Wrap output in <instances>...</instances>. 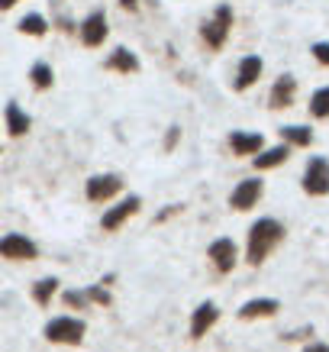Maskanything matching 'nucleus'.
<instances>
[{
  "instance_id": "f257e3e1",
  "label": "nucleus",
  "mask_w": 329,
  "mask_h": 352,
  "mask_svg": "<svg viewBox=\"0 0 329 352\" xmlns=\"http://www.w3.org/2000/svg\"><path fill=\"white\" fill-rule=\"evenodd\" d=\"M281 239H284V226L277 223V220H258V223H252V230H249L245 258H249L252 265H262Z\"/></svg>"
},
{
  "instance_id": "f03ea898",
  "label": "nucleus",
  "mask_w": 329,
  "mask_h": 352,
  "mask_svg": "<svg viewBox=\"0 0 329 352\" xmlns=\"http://www.w3.org/2000/svg\"><path fill=\"white\" fill-rule=\"evenodd\" d=\"M84 320H75V317H55V320L45 323V340L49 342H62V346H78L84 340Z\"/></svg>"
},
{
  "instance_id": "7ed1b4c3",
  "label": "nucleus",
  "mask_w": 329,
  "mask_h": 352,
  "mask_svg": "<svg viewBox=\"0 0 329 352\" xmlns=\"http://www.w3.org/2000/svg\"><path fill=\"white\" fill-rule=\"evenodd\" d=\"M0 256L13 258V262H30V258L39 256V249H36V243H30L26 236L10 233V236H3V239H0Z\"/></svg>"
},
{
  "instance_id": "20e7f679",
  "label": "nucleus",
  "mask_w": 329,
  "mask_h": 352,
  "mask_svg": "<svg viewBox=\"0 0 329 352\" xmlns=\"http://www.w3.org/2000/svg\"><path fill=\"white\" fill-rule=\"evenodd\" d=\"M229 26H233V10H229V7H216L213 20L203 26V39H207V45H210V49H220V45L226 43Z\"/></svg>"
},
{
  "instance_id": "39448f33",
  "label": "nucleus",
  "mask_w": 329,
  "mask_h": 352,
  "mask_svg": "<svg viewBox=\"0 0 329 352\" xmlns=\"http://www.w3.org/2000/svg\"><path fill=\"white\" fill-rule=\"evenodd\" d=\"M304 191L307 194H329V162L326 159H310L307 175H304Z\"/></svg>"
},
{
  "instance_id": "423d86ee",
  "label": "nucleus",
  "mask_w": 329,
  "mask_h": 352,
  "mask_svg": "<svg viewBox=\"0 0 329 352\" xmlns=\"http://www.w3.org/2000/svg\"><path fill=\"white\" fill-rule=\"evenodd\" d=\"M207 256L213 258V265H216V272H233L236 268V243L233 239H216V243H210V249H207Z\"/></svg>"
},
{
  "instance_id": "0eeeda50",
  "label": "nucleus",
  "mask_w": 329,
  "mask_h": 352,
  "mask_svg": "<svg viewBox=\"0 0 329 352\" xmlns=\"http://www.w3.org/2000/svg\"><path fill=\"white\" fill-rule=\"evenodd\" d=\"M220 320V310H216V304H201V307L194 310V317H191V336L194 340H201V336H207V333L213 330V323Z\"/></svg>"
},
{
  "instance_id": "6e6552de",
  "label": "nucleus",
  "mask_w": 329,
  "mask_h": 352,
  "mask_svg": "<svg viewBox=\"0 0 329 352\" xmlns=\"http://www.w3.org/2000/svg\"><path fill=\"white\" fill-rule=\"evenodd\" d=\"M139 204H142L139 197H126V201L117 204L113 210H106V214H104V223H100V226H104L106 233H113V230H120V226L126 223L129 217H133V214L139 210Z\"/></svg>"
},
{
  "instance_id": "1a4fd4ad",
  "label": "nucleus",
  "mask_w": 329,
  "mask_h": 352,
  "mask_svg": "<svg viewBox=\"0 0 329 352\" xmlns=\"http://www.w3.org/2000/svg\"><path fill=\"white\" fill-rule=\"evenodd\" d=\"M120 188H123V182H120L117 175H97V178L87 182V197L91 201H110Z\"/></svg>"
},
{
  "instance_id": "9d476101",
  "label": "nucleus",
  "mask_w": 329,
  "mask_h": 352,
  "mask_svg": "<svg viewBox=\"0 0 329 352\" xmlns=\"http://www.w3.org/2000/svg\"><path fill=\"white\" fill-rule=\"evenodd\" d=\"M106 39V16L104 13H91L84 23H81V43L84 45H104Z\"/></svg>"
},
{
  "instance_id": "9b49d317",
  "label": "nucleus",
  "mask_w": 329,
  "mask_h": 352,
  "mask_svg": "<svg viewBox=\"0 0 329 352\" xmlns=\"http://www.w3.org/2000/svg\"><path fill=\"white\" fill-rule=\"evenodd\" d=\"M258 197H262V182H239V188H236L233 197H229V207L249 210V207H255Z\"/></svg>"
},
{
  "instance_id": "f8f14e48",
  "label": "nucleus",
  "mask_w": 329,
  "mask_h": 352,
  "mask_svg": "<svg viewBox=\"0 0 329 352\" xmlns=\"http://www.w3.org/2000/svg\"><path fill=\"white\" fill-rule=\"evenodd\" d=\"M258 75H262V58H258V55L242 58V65H239V75H236V91L252 87L255 81H258Z\"/></svg>"
},
{
  "instance_id": "ddd939ff",
  "label": "nucleus",
  "mask_w": 329,
  "mask_h": 352,
  "mask_svg": "<svg viewBox=\"0 0 329 352\" xmlns=\"http://www.w3.org/2000/svg\"><path fill=\"white\" fill-rule=\"evenodd\" d=\"M275 314H277V300L275 298L249 300V304H242V310H239V317H242V320H255V317H275Z\"/></svg>"
},
{
  "instance_id": "4468645a",
  "label": "nucleus",
  "mask_w": 329,
  "mask_h": 352,
  "mask_svg": "<svg viewBox=\"0 0 329 352\" xmlns=\"http://www.w3.org/2000/svg\"><path fill=\"white\" fill-rule=\"evenodd\" d=\"M229 142H233L236 155H252V152H262V146H265V139L258 133H233Z\"/></svg>"
},
{
  "instance_id": "2eb2a0df",
  "label": "nucleus",
  "mask_w": 329,
  "mask_h": 352,
  "mask_svg": "<svg viewBox=\"0 0 329 352\" xmlns=\"http://www.w3.org/2000/svg\"><path fill=\"white\" fill-rule=\"evenodd\" d=\"M294 91H297V81L284 75L275 87H271V107H287V104L294 100Z\"/></svg>"
},
{
  "instance_id": "dca6fc26",
  "label": "nucleus",
  "mask_w": 329,
  "mask_h": 352,
  "mask_svg": "<svg viewBox=\"0 0 329 352\" xmlns=\"http://www.w3.org/2000/svg\"><path fill=\"white\" fill-rule=\"evenodd\" d=\"M106 68H110V72H139V58L133 52H126V49H117V52L110 55V58H106Z\"/></svg>"
},
{
  "instance_id": "f3484780",
  "label": "nucleus",
  "mask_w": 329,
  "mask_h": 352,
  "mask_svg": "<svg viewBox=\"0 0 329 352\" xmlns=\"http://www.w3.org/2000/svg\"><path fill=\"white\" fill-rule=\"evenodd\" d=\"M7 129L10 136H23L30 129V117L20 110V104H7Z\"/></svg>"
},
{
  "instance_id": "a211bd4d",
  "label": "nucleus",
  "mask_w": 329,
  "mask_h": 352,
  "mask_svg": "<svg viewBox=\"0 0 329 352\" xmlns=\"http://www.w3.org/2000/svg\"><path fill=\"white\" fill-rule=\"evenodd\" d=\"M55 291H58V281H55V278H43V281H36V288H32V300H36L39 307H49V300L55 298Z\"/></svg>"
},
{
  "instance_id": "6ab92c4d",
  "label": "nucleus",
  "mask_w": 329,
  "mask_h": 352,
  "mask_svg": "<svg viewBox=\"0 0 329 352\" xmlns=\"http://www.w3.org/2000/svg\"><path fill=\"white\" fill-rule=\"evenodd\" d=\"M287 159V146H277V149H268L262 155H255V168H275Z\"/></svg>"
},
{
  "instance_id": "aec40b11",
  "label": "nucleus",
  "mask_w": 329,
  "mask_h": 352,
  "mask_svg": "<svg viewBox=\"0 0 329 352\" xmlns=\"http://www.w3.org/2000/svg\"><path fill=\"white\" fill-rule=\"evenodd\" d=\"M310 113L313 117H329V87H323V91L310 97Z\"/></svg>"
},
{
  "instance_id": "412c9836",
  "label": "nucleus",
  "mask_w": 329,
  "mask_h": 352,
  "mask_svg": "<svg viewBox=\"0 0 329 352\" xmlns=\"http://www.w3.org/2000/svg\"><path fill=\"white\" fill-rule=\"evenodd\" d=\"M281 136L287 139V142H294V146H310V129L307 126H284L281 129Z\"/></svg>"
},
{
  "instance_id": "4be33fe9",
  "label": "nucleus",
  "mask_w": 329,
  "mask_h": 352,
  "mask_svg": "<svg viewBox=\"0 0 329 352\" xmlns=\"http://www.w3.org/2000/svg\"><path fill=\"white\" fill-rule=\"evenodd\" d=\"M32 85L39 87V91H45V87H52V68L45 62L32 65Z\"/></svg>"
},
{
  "instance_id": "5701e85b",
  "label": "nucleus",
  "mask_w": 329,
  "mask_h": 352,
  "mask_svg": "<svg viewBox=\"0 0 329 352\" xmlns=\"http://www.w3.org/2000/svg\"><path fill=\"white\" fill-rule=\"evenodd\" d=\"M20 30H23V32H30V36H43V32H45V20L32 13V16H26V20L20 23Z\"/></svg>"
},
{
  "instance_id": "b1692460",
  "label": "nucleus",
  "mask_w": 329,
  "mask_h": 352,
  "mask_svg": "<svg viewBox=\"0 0 329 352\" xmlns=\"http://www.w3.org/2000/svg\"><path fill=\"white\" fill-rule=\"evenodd\" d=\"M65 304H68V307H84L87 304V291H68V294H65Z\"/></svg>"
},
{
  "instance_id": "393cba45",
  "label": "nucleus",
  "mask_w": 329,
  "mask_h": 352,
  "mask_svg": "<svg viewBox=\"0 0 329 352\" xmlns=\"http://www.w3.org/2000/svg\"><path fill=\"white\" fill-rule=\"evenodd\" d=\"M87 300H94V304H104V307H106V304H110V294H106L104 288H97V285H94V288H87Z\"/></svg>"
},
{
  "instance_id": "a878e982",
  "label": "nucleus",
  "mask_w": 329,
  "mask_h": 352,
  "mask_svg": "<svg viewBox=\"0 0 329 352\" xmlns=\"http://www.w3.org/2000/svg\"><path fill=\"white\" fill-rule=\"evenodd\" d=\"M313 55H317V62L329 65V43H317L313 45Z\"/></svg>"
},
{
  "instance_id": "bb28decb",
  "label": "nucleus",
  "mask_w": 329,
  "mask_h": 352,
  "mask_svg": "<svg viewBox=\"0 0 329 352\" xmlns=\"http://www.w3.org/2000/svg\"><path fill=\"white\" fill-rule=\"evenodd\" d=\"M304 352H329V346H326V342H310Z\"/></svg>"
},
{
  "instance_id": "cd10ccee",
  "label": "nucleus",
  "mask_w": 329,
  "mask_h": 352,
  "mask_svg": "<svg viewBox=\"0 0 329 352\" xmlns=\"http://www.w3.org/2000/svg\"><path fill=\"white\" fill-rule=\"evenodd\" d=\"M178 133H181V129H171V133H168V142H165L168 149H171V146H174V142H178Z\"/></svg>"
},
{
  "instance_id": "c85d7f7f",
  "label": "nucleus",
  "mask_w": 329,
  "mask_h": 352,
  "mask_svg": "<svg viewBox=\"0 0 329 352\" xmlns=\"http://www.w3.org/2000/svg\"><path fill=\"white\" fill-rule=\"evenodd\" d=\"M120 3H123L126 10H136V7H139V0H120Z\"/></svg>"
},
{
  "instance_id": "c756f323",
  "label": "nucleus",
  "mask_w": 329,
  "mask_h": 352,
  "mask_svg": "<svg viewBox=\"0 0 329 352\" xmlns=\"http://www.w3.org/2000/svg\"><path fill=\"white\" fill-rule=\"evenodd\" d=\"M13 3H16V0H0V10H10Z\"/></svg>"
}]
</instances>
